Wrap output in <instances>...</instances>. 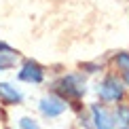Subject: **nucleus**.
I'll return each instance as SVG.
<instances>
[{
	"label": "nucleus",
	"instance_id": "nucleus-8",
	"mask_svg": "<svg viewBox=\"0 0 129 129\" xmlns=\"http://www.w3.org/2000/svg\"><path fill=\"white\" fill-rule=\"evenodd\" d=\"M13 63H15L13 53H0V72H4V70L13 68Z\"/></svg>",
	"mask_w": 129,
	"mask_h": 129
},
{
	"label": "nucleus",
	"instance_id": "nucleus-2",
	"mask_svg": "<svg viewBox=\"0 0 129 129\" xmlns=\"http://www.w3.org/2000/svg\"><path fill=\"white\" fill-rule=\"evenodd\" d=\"M98 93L104 102H119L123 98V85L116 76H106L98 85Z\"/></svg>",
	"mask_w": 129,
	"mask_h": 129
},
{
	"label": "nucleus",
	"instance_id": "nucleus-5",
	"mask_svg": "<svg viewBox=\"0 0 129 129\" xmlns=\"http://www.w3.org/2000/svg\"><path fill=\"white\" fill-rule=\"evenodd\" d=\"M17 78H19V80H23V83H42V78H45V72H42V68H40L36 61H25V63H23V68L19 70Z\"/></svg>",
	"mask_w": 129,
	"mask_h": 129
},
{
	"label": "nucleus",
	"instance_id": "nucleus-7",
	"mask_svg": "<svg viewBox=\"0 0 129 129\" xmlns=\"http://www.w3.org/2000/svg\"><path fill=\"white\" fill-rule=\"evenodd\" d=\"M116 121H119L123 127H129V106L121 104L119 108H116Z\"/></svg>",
	"mask_w": 129,
	"mask_h": 129
},
{
	"label": "nucleus",
	"instance_id": "nucleus-11",
	"mask_svg": "<svg viewBox=\"0 0 129 129\" xmlns=\"http://www.w3.org/2000/svg\"><path fill=\"white\" fill-rule=\"evenodd\" d=\"M0 51L2 53H13V49H11L9 45H4V42H0Z\"/></svg>",
	"mask_w": 129,
	"mask_h": 129
},
{
	"label": "nucleus",
	"instance_id": "nucleus-3",
	"mask_svg": "<svg viewBox=\"0 0 129 129\" xmlns=\"http://www.w3.org/2000/svg\"><path fill=\"white\" fill-rule=\"evenodd\" d=\"M38 108H40V112H42L45 116L53 119V116L63 114V112H66V108H68V104H66V100L57 98V95H49V98H42V100H40Z\"/></svg>",
	"mask_w": 129,
	"mask_h": 129
},
{
	"label": "nucleus",
	"instance_id": "nucleus-10",
	"mask_svg": "<svg viewBox=\"0 0 129 129\" xmlns=\"http://www.w3.org/2000/svg\"><path fill=\"white\" fill-rule=\"evenodd\" d=\"M19 125H21V129H40L38 123H36L34 119H28V116H23V119L19 121Z\"/></svg>",
	"mask_w": 129,
	"mask_h": 129
},
{
	"label": "nucleus",
	"instance_id": "nucleus-9",
	"mask_svg": "<svg viewBox=\"0 0 129 129\" xmlns=\"http://www.w3.org/2000/svg\"><path fill=\"white\" fill-rule=\"evenodd\" d=\"M116 66H119L121 70H125V72H129V53H119V55L114 57Z\"/></svg>",
	"mask_w": 129,
	"mask_h": 129
},
{
	"label": "nucleus",
	"instance_id": "nucleus-1",
	"mask_svg": "<svg viewBox=\"0 0 129 129\" xmlns=\"http://www.w3.org/2000/svg\"><path fill=\"white\" fill-rule=\"evenodd\" d=\"M57 91L63 93L66 98H80L85 95V78L80 74H66L63 78H59L57 83Z\"/></svg>",
	"mask_w": 129,
	"mask_h": 129
},
{
	"label": "nucleus",
	"instance_id": "nucleus-4",
	"mask_svg": "<svg viewBox=\"0 0 129 129\" xmlns=\"http://www.w3.org/2000/svg\"><path fill=\"white\" fill-rule=\"evenodd\" d=\"M91 114H93L95 129H114V116H112L104 106L93 104V106H91Z\"/></svg>",
	"mask_w": 129,
	"mask_h": 129
},
{
	"label": "nucleus",
	"instance_id": "nucleus-6",
	"mask_svg": "<svg viewBox=\"0 0 129 129\" xmlns=\"http://www.w3.org/2000/svg\"><path fill=\"white\" fill-rule=\"evenodd\" d=\"M21 91L11 87L9 83H0V100L4 102V104H19L21 102Z\"/></svg>",
	"mask_w": 129,
	"mask_h": 129
},
{
	"label": "nucleus",
	"instance_id": "nucleus-12",
	"mask_svg": "<svg viewBox=\"0 0 129 129\" xmlns=\"http://www.w3.org/2000/svg\"><path fill=\"white\" fill-rule=\"evenodd\" d=\"M125 83H127V87H129V72H125Z\"/></svg>",
	"mask_w": 129,
	"mask_h": 129
},
{
	"label": "nucleus",
	"instance_id": "nucleus-13",
	"mask_svg": "<svg viewBox=\"0 0 129 129\" xmlns=\"http://www.w3.org/2000/svg\"><path fill=\"white\" fill-rule=\"evenodd\" d=\"M123 129H129V127H123Z\"/></svg>",
	"mask_w": 129,
	"mask_h": 129
}]
</instances>
